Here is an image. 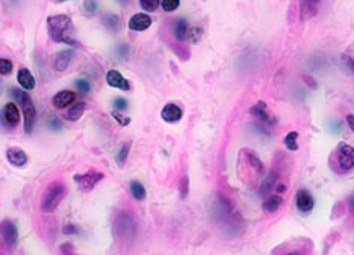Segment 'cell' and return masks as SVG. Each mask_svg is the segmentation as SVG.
Listing matches in <instances>:
<instances>
[{"label": "cell", "mask_w": 354, "mask_h": 255, "mask_svg": "<svg viewBox=\"0 0 354 255\" xmlns=\"http://www.w3.org/2000/svg\"><path fill=\"white\" fill-rule=\"evenodd\" d=\"M47 29H48L50 38L55 43L78 45V41L73 37V24L68 15L65 14L50 15L47 18Z\"/></svg>", "instance_id": "cell-1"}, {"label": "cell", "mask_w": 354, "mask_h": 255, "mask_svg": "<svg viewBox=\"0 0 354 255\" xmlns=\"http://www.w3.org/2000/svg\"><path fill=\"white\" fill-rule=\"evenodd\" d=\"M11 94H12L14 100L20 104V107L23 110L24 131L31 133L34 126H35V120H37V109H35V104H34L31 95L28 92H24L23 89H18V88H11Z\"/></svg>", "instance_id": "cell-2"}, {"label": "cell", "mask_w": 354, "mask_h": 255, "mask_svg": "<svg viewBox=\"0 0 354 255\" xmlns=\"http://www.w3.org/2000/svg\"><path fill=\"white\" fill-rule=\"evenodd\" d=\"M67 195V187L61 181H53L47 186L45 192L41 198V210L44 213H52L65 198Z\"/></svg>", "instance_id": "cell-3"}, {"label": "cell", "mask_w": 354, "mask_h": 255, "mask_svg": "<svg viewBox=\"0 0 354 255\" xmlns=\"http://www.w3.org/2000/svg\"><path fill=\"white\" fill-rule=\"evenodd\" d=\"M332 166L336 172H348L354 168V148L351 145L341 144L333 154Z\"/></svg>", "instance_id": "cell-4"}, {"label": "cell", "mask_w": 354, "mask_h": 255, "mask_svg": "<svg viewBox=\"0 0 354 255\" xmlns=\"http://www.w3.org/2000/svg\"><path fill=\"white\" fill-rule=\"evenodd\" d=\"M114 234L120 239L131 240L136 234V222L129 213H120L114 222Z\"/></svg>", "instance_id": "cell-5"}, {"label": "cell", "mask_w": 354, "mask_h": 255, "mask_svg": "<svg viewBox=\"0 0 354 255\" xmlns=\"http://www.w3.org/2000/svg\"><path fill=\"white\" fill-rule=\"evenodd\" d=\"M103 177H105L103 172L91 169L88 171V172H85L84 175H82V174H76L73 180H74V183L79 186L81 190L89 192V190H92V189L95 187V184H98V183L103 180Z\"/></svg>", "instance_id": "cell-6"}, {"label": "cell", "mask_w": 354, "mask_h": 255, "mask_svg": "<svg viewBox=\"0 0 354 255\" xmlns=\"http://www.w3.org/2000/svg\"><path fill=\"white\" fill-rule=\"evenodd\" d=\"M18 240V228L12 220L0 222V243L6 248H12Z\"/></svg>", "instance_id": "cell-7"}, {"label": "cell", "mask_w": 354, "mask_h": 255, "mask_svg": "<svg viewBox=\"0 0 354 255\" xmlns=\"http://www.w3.org/2000/svg\"><path fill=\"white\" fill-rule=\"evenodd\" d=\"M0 117H2V121L8 126V127L14 128L18 126V123H20V110H18V107H17V104L15 103H8V104H5V107L2 109V114H0Z\"/></svg>", "instance_id": "cell-8"}, {"label": "cell", "mask_w": 354, "mask_h": 255, "mask_svg": "<svg viewBox=\"0 0 354 255\" xmlns=\"http://www.w3.org/2000/svg\"><path fill=\"white\" fill-rule=\"evenodd\" d=\"M295 206L298 209V212L305 213V214H309L313 207H315V201H313V196L310 195L309 190L306 189H300L295 195Z\"/></svg>", "instance_id": "cell-9"}, {"label": "cell", "mask_w": 354, "mask_h": 255, "mask_svg": "<svg viewBox=\"0 0 354 255\" xmlns=\"http://www.w3.org/2000/svg\"><path fill=\"white\" fill-rule=\"evenodd\" d=\"M150 26H151V18H150V15H147L144 12L135 14V15L131 17V20H129V29L135 31V32L147 31Z\"/></svg>", "instance_id": "cell-10"}, {"label": "cell", "mask_w": 354, "mask_h": 255, "mask_svg": "<svg viewBox=\"0 0 354 255\" xmlns=\"http://www.w3.org/2000/svg\"><path fill=\"white\" fill-rule=\"evenodd\" d=\"M6 159L11 165L17 166V168H21L28 163V154L18 148V147H11L6 150Z\"/></svg>", "instance_id": "cell-11"}, {"label": "cell", "mask_w": 354, "mask_h": 255, "mask_svg": "<svg viewBox=\"0 0 354 255\" xmlns=\"http://www.w3.org/2000/svg\"><path fill=\"white\" fill-rule=\"evenodd\" d=\"M106 82H108L109 86L121 89V91H129L131 89L129 80L126 77H123V74H120L117 70H109L106 73Z\"/></svg>", "instance_id": "cell-12"}, {"label": "cell", "mask_w": 354, "mask_h": 255, "mask_svg": "<svg viewBox=\"0 0 354 255\" xmlns=\"http://www.w3.org/2000/svg\"><path fill=\"white\" fill-rule=\"evenodd\" d=\"M161 117H162V120L167 121V123H177V121L182 120L183 112H182V109H180L177 104H174V103H168V104L164 106V109H162V112H161Z\"/></svg>", "instance_id": "cell-13"}, {"label": "cell", "mask_w": 354, "mask_h": 255, "mask_svg": "<svg viewBox=\"0 0 354 255\" xmlns=\"http://www.w3.org/2000/svg\"><path fill=\"white\" fill-rule=\"evenodd\" d=\"M319 6V0H300V18L303 21L310 20L316 15Z\"/></svg>", "instance_id": "cell-14"}, {"label": "cell", "mask_w": 354, "mask_h": 255, "mask_svg": "<svg viewBox=\"0 0 354 255\" xmlns=\"http://www.w3.org/2000/svg\"><path fill=\"white\" fill-rule=\"evenodd\" d=\"M53 104L55 107H59V109H64L70 104H73L76 101V94L68 91V89H64V91H59L55 97H53Z\"/></svg>", "instance_id": "cell-15"}, {"label": "cell", "mask_w": 354, "mask_h": 255, "mask_svg": "<svg viewBox=\"0 0 354 255\" xmlns=\"http://www.w3.org/2000/svg\"><path fill=\"white\" fill-rule=\"evenodd\" d=\"M73 56H74V51H73V50H61L59 53H56L55 62H53L55 70H58V71L67 70L68 65H70V62H71V59H73Z\"/></svg>", "instance_id": "cell-16"}, {"label": "cell", "mask_w": 354, "mask_h": 255, "mask_svg": "<svg viewBox=\"0 0 354 255\" xmlns=\"http://www.w3.org/2000/svg\"><path fill=\"white\" fill-rule=\"evenodd\" d=\"M189 23L185 18H176L173 23V35L176 37L177 41H185L189 34Z\"/></svg>", "instance_id": "cell-17"}, {"label": "cell", "mask_w": 354, "mask_h": 255, "mask_svg": "<svg viewBox=\"0 0 354 255\" xmlns=\"http://www.w3.org/2000/svg\"><path fill=\"white\" fill-rule=\"evenodd\" d=\"M17 80L21 86V89H24V91H32L35 88V77L32 76V73L28 68H20L18 70Z\"/></svg>", "instance_id": "cell-18"}, {"label": "cell", "mask_w": 354, "mask_h": 255, "mask_svg": "<svg viewBox=\"0 0 354 255\" xmlns=\"http://www.w3.org/2000/svg\"><path fill=\"white\" fill-rule=\"evenodd\" d=\"M251 115L253 117H256L259 121H262V123H265V124H269V123H275V120L272 118V117H269V114L266 112V106L265 103H258V104H255L253 107H251Z\"/></svg>", "instance_id": "cell-19"}, {"label": "cell", "mask_w": 354, "mask_h": 255, "mask_svg": "<svg viewBox=\"0 0 354 255\" xmlns=\"http://www.w3.org/2000/svg\"><path fill=\"white\" fill-rule=\"evenodd\" d=\"M103 24L108 31L111 32H117L121 27V20L117 14H106L103 17Z\"/></svg>", "instance_id": "cell-20"}, {"label": "cell", "mask_w": 354, "mask_h": 255, "mask_svg": "<svg viewBox=\"0 0 354 255\" xmlns=\"http://www.w3.org/2000/svg\"><path fill=\"white\" fill-rule=\"evenodd\" d=\"M85 109H87V104H85L84 101H79V103L73 104L71 109L67 112V120H70V121H78V120L84 115Z\"/></svg>", "instance_id": "cell-21"}, {"label": "cell", "mask_w": 354, "mask_h": 255, "mask_svg": "<svg viewBox=\"0 0 354 255\" xmlns=\"http://www.w3.org/2000/svg\"><path fill=\"white\" fill-rule=\"evenodd\" d=\"M131 193H132V196L136 201H142L147 196V190H145L144 184L136 181V180L131 181Z\"/></svg>", "instance_id": "cell-22"}, {"label": "cell", "mask_w": 354, "mask_h": 255, "mask_svg": "<svg viewBox=\"0 0 354 255\" xmlns=\"http://www.w3.org/2000/svg\"><path fill=\"white\" fill-rule=\"evenodd\" d=\"M280 206H282V198L277 196V195H274V196L266 198L265 201H264L262 209H264V212L265 213H275L279 210Z\"/></svg>", "instance_id": "cell-23"}, {"label": "cell", "mask_w": 354, "mask_h": 255, "mask_svg": "<svg viewBox=\"0 0 354 255\" xmlns=\"http://www.w3.org/2000/svg\"><path fill=\"white\" fill-rule=\"evenodd\" d=\"M297 139H298V133L297 131H289L285 137V145L289 151H297L298 150V144H297Z\"/></svg>", "instance_id": "cell-24"}, {"label": "cell", "mask_w": 354, "mask_h": 255, "mask_svg": "<svg viewBox=\"0 0 354 255\" xmlns=\"http://www.w3.org/2000/svg\"><path fill=\"white\" fill-rule=\"evenodd\" d=\"M275 181H277V174H275V172H271V174H269V177H266L265 181H264V184H262L261 193H262V195L269 193V192L274 189V186H275Z\"/></svg>", "instance_id": "cell-25"}, {"label": "cell", "mask_w": 354, "mask_h": 255, "mask_svg": "<svg viewBox=\"0 0 354 255\" xmlns=\"http://www.w3.org/2000/svg\"><path fill=\"white\" fill-rule=\"evenodd\" d=\"M129 150H131V144L129 142H126V144H123L120 147V150H118V153L115 156V160H117L118 165H124V162L128 159V154H129Z\"/></svg>", "instance_id": "cell-26"}, {"label": "cell", "mask_w": 354, "mask_h": 255, "mask_svg": "<svg viewBox=\"0 0 354 255\" xmlns=\"http://www.w3.org/2000/svg\"><path fill=\"white\" fill-rule=\"evenodd\" d=\"M114 53H115V56H117L118 59L124 61V59H128V58H129V54H131V47L124 43L118 44V45L114 48Z\"/></svg>", "instance_id": "cell-27"}, {"label": "cell", "mask_w": 354, "mask_h": 255, "mask_svg": "<svg viewBox=\"0 0 354 255\" xmlns=\"http://www.w3.org/2000/svg\"><path fill=\"white\" fill-rule=\"evenodd\" d=\"M161 0H139V6L147 12H155L159 8Z\"/></svg>", "instance_id": "cell-28"}, {"label": "cell", "mask_w": 354, "mask_h": 255, "mask_svg": "<svg viewBox=\"0 0 354 255\" xmlns=\"http://www.w3.org/2000/svg\"><path fill=\"white\" fill-rule=\"evenodd\" d=\"M12 73V62L9 59L0 58V74L2 76H8Z\"/></svg>", "instance_id": "cell-29"}, {"label": "cell", "mask_w": 354, "mask_h": 255, "mask_svg": "<svg viewBox=\"0 0 354 255\" xmlns=\"http://www.w3.org/2000/svg\"><path fill=\"white\" fill-rule=\"evenodd\" d=\"M112 104H114V109H115V110L121 112V110H126V109H128L129 101H128L124 97H115L114 101H112Z\"/></svg>", "instance_id": "cell-30"}, {"label": "cell", "mask_w": 354, "mask_h": 255, "mask_svg": "<svg viewBox=\"0 0 354 255\" xmlns=\"http://www.w3.org/2000/svg\"><path fill=\"white\" fill-rule=\"evenodd\" d=\"M161 5H162V9L167 11V12H173L176 11L180 5V0H161Z\"/></svg>", "instance_id": "cell-31"}, {"label": "cell", "mask_w": 354, "mask_h": 255, "mask_svg": "<svg viewBox=\"0 0 354 255\" xmlns=\"http://www.w3.org/2000/svg\"><path fill=\"white\" fill-rule=\"evenodd\" d=\"M74 86H76V89H78L79 92H82V94H88L89 91H91V85H89V82L87 79H78V80L74 82Z\"/></svg>", "instance_id": "cell-32"}, {"label": "cell", "mask_w": 354, "mask_h": 255, "mask_svg": "<svg viewBox=\"0 0 354 255\" xmlns=\"http://www.w3.org/2000/svg\"><path fill=\"white\" fill-rule=\"evenodd\" d=\"M328 130L332 131V133H335V134H339V133H342V121H339V120H336V118H333V120H330V123H328Z\"/></svg>", "instance_id": "cell-33"}, {"label": "cell", "mask_w": 354, "mask_h": 255, "mask_svg": "<svg viewBox=\"0 0 354 255\" xmlns=\"http://www.w3.org/2000/svg\"><path fill=\"white\" fill-rule=\"evenodd\" d=\"M112 117H114V120H115L120 126H128V124L131 123V118H129V117L121 115L118 110H114V112H112Z\"/></svg>", "instance_id": "cell-34"}, {"label": "cell", "mask_w": 354, "mask_h": 255, "mask_svg": "<svg viewBox=\"0 0 354 255\" xmlns=\"http://www.w3.org/2000/svg\"><path fill=\"white\" fill-rule=\"evenodd\" d=\"M47 127L52 130H61L62 128V123L58 117H48L47 118Z\"/></svg>", "instance_id": "cell-35"}, {"label": "cell", "mask_w": 354, "mask_h": 255, "mask_svg": "<svg viewBox=\"0 0 354 255\" xmlns=\"http://www.w3.org/2000/svg\"><path fill=\"white\" fill-rule=\"evenodd\" d=\"M84 9L88 12V14H95L97 9H98V3L97 0H85L84 3Z\"/></svg>", "instance_id": "cell-36"}, {"label": "cell", "mask_w": 354, "mask_h": 255, "mask_svg": "<svg viewBox=\"0 0 354 255\" xmlns=\"http://www.w3.org/2000/svg\"><path fill=\"white\" fill-rule=\"evenodd\" d=\"M59 251H61V254L62 255H79L74 251V248H73L71 243H62L61 248H59Z\"/></svg>", "instance_id": "cell-37"}, {"label": "cell", "mask_w": 354, "mask_h": 255, "mask_svg": "<svg viewBox=\"0 0 354 255\" xmlns=\"http://www.w3.org/2000/svg\"><path fill=\"white\" fill-rule=\"evenodd\" d=\"M201 37V29H195V27H191L189 29V34H188V38L192 41V43H197Z\"/></svg>", "instance_id": "cell-38"}, {"label": "cell", "mask_w": 354, "mask_h": 255, "mask_svg": "<svg viewBox=\"0 0 354 255\" xmlns=\"http://www.w3.org/2000/svg\"><path fill=\"white\" fill-rule=\"evenodd\" d=\"M64 234H67V236H76V234H79V228L76 226V225H65L64 226Z\"/></svg>", "instance_id": "cell-39"}, {"label": "cell", "mask_w": 354, "mask_h": 255, "mask_svg": "<svg viewBox=\"0 0 354 255\" xmlns=\"http://www.w3.org/2000/svg\"><path fill=\"white\" fill-rule=\"evenodd\" d=\"M180 196L182 198H186V195H188V178L186 177H183L182 178V184H180Z\"/></svg>", "instance_id": "cell-40"}, {"label": "cell", "mask_w": 354, "mask_h": 255, "mask_svg": "<svg viewBox=\"0 0 354 255\" xmlns=\"http://www.w3.org/2000/svg\"><path fill=\"white\" fill-rule=\"evenodd\" d=\"M345 62H347V68H350L354 73V59L353 58H345Z\"/></svg>", "instance_id": "cell-41"}, {"label": "cell", "mask_w": 354, "mask_h": 255, "mask_svg": "<svg viewBox=\"0 0 354 255\" xmlns=\"http://www.w3.org/2000/svg\"><path fill=\"white\" fill-rule=\"evenodd\" d=\"M347 123H348L350 128L354 131V115H347Z\"/></svg>", "instance_id": "cell-42"}, {"label": "cell", "mask_w": 354, "mask_h": 255, "mask_svg": "<svg viewBox=\"0 0 354 255\" xmlns=\"http://www.w3.org/2000/svg\"><path fill=\"white\" fill-rule=\"evenodd\" d=\"M348 204H350V209L354 212V193L348 198Z\"/></svg>", "instance_id": "cell-43"}, {"label": "cell", "mask_w": 354, "mask_h": 255, "mask_svg": "<svg viewBox=\"0 0 354 255\" xmlns=\"http://www.w3.org/2000/svg\"><path fill=\"white\" fill-rule=\"evenodd\" d=\"M117 2H118L120 5H126V3H128L129 0H117Z\"/></svg>", "instance_id": "cell-44"}, {"label": "cell", "mask_w": 354, "mask_h": 255, "mask_svg": "<svg viewBox=\"0 0 354 255\" xmlns=\"http://www.w3.org/2000/svg\"><path fill=\"white\" fill-rule=\"evenodd\" d=\"M288 255H300V254H297V252H292V254H288Z\"/></svg>", "instance_id": "cell-45"}, {"label": "cell", "mask_w": 354, "mask_h": 255, "mask_svg": "<svg viewBox=\"0 0 354 255\" xmlns=\"http://www.w3.org/2000/svg\"><path fill=\"white\" fill-rule=\"evenodd\" d=\"M56 2H67V0H56Z\"/></svg>", "instance_id": "cell-46"}]
</instances>
